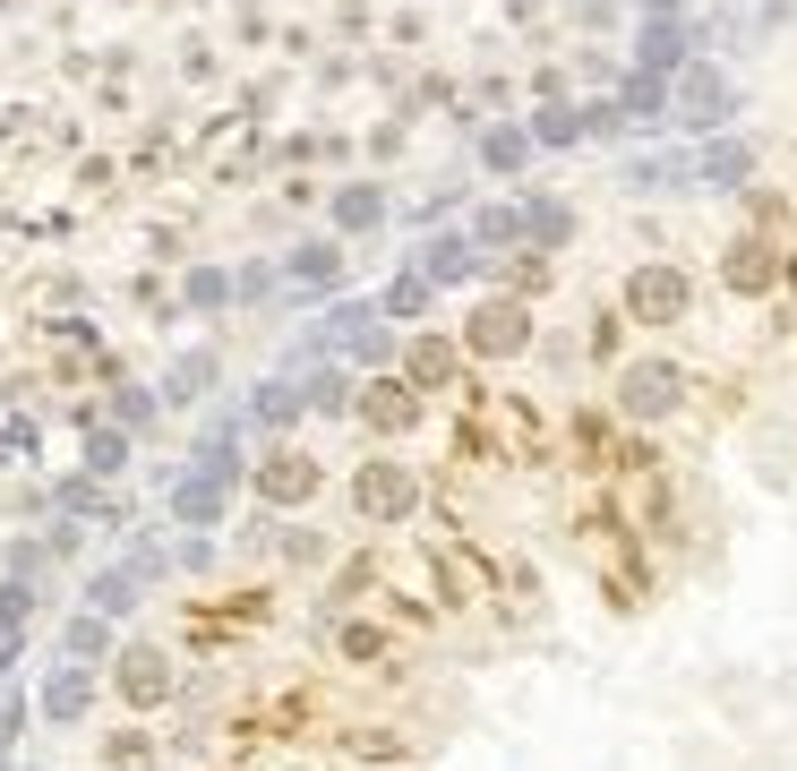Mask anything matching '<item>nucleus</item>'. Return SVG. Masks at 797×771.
I'll list each match as a JSON object with an SVG mask.
<instances>
[{"label":"nucleus","mask_w":797,"mask_h":771,"mask_svg":"<svg viewBox=\"0 0 797 771\" xmlns=\"http://www.w3.org/2000/svg\"><path fill=\"white\" fill-rule=\"evenodd\" d=\"M677 394H686V386H677V369H661V360H635V369L617 378V403H626L635 420H661V412H677Z\"/></svg>","instance_id":"1"},{"label":"nucleus","mask_w":797,"mask_h":771,"mask_svg":"<svg viewBox=\"0 0 797 771\" xmlns=\"http://www.w3.org/2000/svg\"><path fill=\"white\" fill-rule=\"evenodd\" d=\"M523 343H532V318H523V300H498V309H480V318H472V352L514 360Z\"/></svg>","instance_id":"2"},{"label":"nucleus","mask_w":797,"mask_h":771,"mask_svg":"<svg viewBox=\"0 0 797 771\" xmlns=\"http://www.w3.org/2000/svg\"><path fill=\"white\" fill-rule=\"evenodd\" d=\"M420 275H429V284H472L480 275V240L472 232H438V240L420 249Z\"/></svg>","instance_id":"3"},{"label":"nucleus","mask_w":797,"mask_h":771,"mask_svg":"<svg viewBox=\"0 0 797 771\" xmlns=\"http://www.w3.org/2000/svg\"><path fill=\"white\" fill-rule=\"evenodd\" d=\"M360 506L395 523V514H412V506H420V489H412V472H395V463H369V481H360Z\"/></svg>","instance_id":"4"},{"label":"nucleus","mask_w":797,"mask_h":771,"mask_svg":"<svg viewBox=\"0 0 797 771\" xmlns=\"http://www.w3.org/2000/svg\"><path fill=\"white\" fill-rule=\"evenodd\" d=\"M224 497H232V481H224V472H190V481L172 489V514H181V523H197V532H206V523H215V514H224Z\"/></svg>","instance_id":"5"},{"label":"nucleus","mask_w":797,"mask_h":771,"mask_svg":"<svg viewBox=\"0 0 797 771\" xmlns=\"http://www.w3.org/2000/svg\"><path fill=\"white\" fill-rule=\"evenodd\" d=\"M257 489H266L275 506H300V497L318 489V463H309V454H266V472H257Z\"/></svg>","instance_id":"6"},{"label":"nucleus","mask_w":797,"mask_h":771,"mask_svg":"<svg viewBox=\"0 0 797 771\" xmlns=\"http://www.w3.org/2000/svg\"><path fill=\"white\" fill-rule=\"evenodd\" d=\"M284 275H292L300 291H335V284H344V249H335V240H300Z\"/></svg>","instance_id":"7"},{"label":"nucleus","mask_w":797,"mask_h":771,"mask_svg":"<svg viewBox=\"0 0 797 771\" xmlns=\"http://www.w3.org/2000/svg\"><path fill=\"white\" fill-rule=\"evenodd\" d=\"M635 309L643 318H677V309H686V284H677L670 266H652V275L635 284Z\"/></svg>","instance_id":"8"},{"label":"nucleus","mask_w":797,"mask_h":771,"mask_svg":"<svg viewBox=\"0 0 797 771\" xmlns=\"http://www.w3.org/2000/svg\"><path fill=\"white\" fill-rule=\"evenodd\" d=\"M86 695H95V677H86L78 660H69V669L52 677V686H43V711H52V720H78V711H86Z\"/></svg>","instance_id":"9"},{"label":"nucleus","mask_w":797,"mask_h":771,"mask_svg":"<svg viewBox=\"0 0 797 771\" xmlns=\"http://www.w3.org/2000/svg\"><path fill=\"white\" fill-rule=\"evenodd\" d=\"M249 403H257V420H266V429H284V420H300V412H309V403H300V378H266V386L249 394Z\"/></svg>","instance_id":"10"},{"label":"nucleus","mask_w":797,"mask_h":771,"mask_svg":"<svg viewBox=\"0 0 797 771\" xmlns=\"http://www.w3.org/2000/svg\"><path fill=\"white\" fill-rule=\"evenodd\" d=\"M721 112H729V86H721V69H695V78H686V121H721Z\"/></svg>","instance_id":"11"},{"label":"nucleus","mask_w":797,"mask_h":771,"mask_svg":"<svg viewBox=\"0 0 797 771\" xmlns=\"http://www.w3.org/2000/svg\"><path fill=\"white\" fill-rule=\"evenodd\" d=\"M523 155H532L523 128H489V137H480V163H489V172H523Z\"/></svg>","instance_id":"12"},{"label":"nucleus","mask_w":797,"mask_h":771,"mask_svg":"<svg viewBox=\"0 0 797 771\" xmlns=\"http://www.w3.org/2000/svg\"><path fill=\"white\" fill-rule=\"evenodd\" d=\"M686 181H695V163H686V155H643L635 163V189H686Z\"/></svg>","instance_id":"13"},{"label":"nucleus","mask_w":797,"mask_h":771,"mask_svg":"<svg viewBox=\"0 0 797 771\" xmlns=\"http://www.w3.org/2000/svg\"><path fill=\"white\" fill-rule=\"evenodd\" d=\"M121 686L137 695V703H155V695H163V651H129V660H121Z\"/></svg>","instance_id":"14"},{"label":"nucleus","mask_w":797,"mask_h":771,"mask_svg":"<svg viewBox=\"0 0 797 771\" xmlns=\"http://www.w3.org/2000/svg\"><path fill=\"white\" fill-rule=\"evenodd\" d=\"M429 291H438L429 275H403V284L378 291V309H386V318H420V309H429Z\"/></svg>","instance_id":"15"},{"label":"nucleus","mask_w":797,"mask_h":771,"mask_svg":"<svg viewBox=\"0 0 797 771\" xmlns=\"http://www.w3.org/2000/svg\"><path fill=\"white\" fill-rule=\"evenodd\" d=\"M335 224H344V232L386 224V197H378V189H344V197H335Z\"/></svg>","instance_id":"16"},{"label":"nucleus","mask_w":797,"mask_h":771,"mask_svg":"<svg viewBox=\"0 0 797 771\" xmlns=\"http://www.w3.org/2000/svg\"><path fill=\"white\" fill-rule=\"evenodd\" d=\"M523 232H532L541 249H558V240H566V206H558V197H532V206H523Z\"/></svg>","instance_id":"17"},{"label":"nucleus","mask_w":797,"mask_h":771,"mask_svg":"<svg viewBox=\"0 0 797 771\" xmlns=\"http://www.w3.org/2000/svg\"><path fill=\"white\" fill-rule=\"evenodd\" d=\"M103 642H112V617H78V626H69V660L86 669V660H95Z\"/></svg>","instance_id":"18"},{"label":"nucleus","mask_w":797,"mask_h":771,"mask_svg":"<svg viewBox=\"0 0 797 771\" xmlns=\"http://www.w3.org/2000/svg\"><path fill=\"white\" fill-rule=\"evenodd\" d=\"M695 172H703V181H746V146L729 137V146H712V155H703Z\"/></svg>","instance_id":"19"},{"label":"nucleus","mask_w":797,"mask_h":771,"mask_svg":"<svg viewBox=\"0 0 797 771\" xmlns=\"http://www.w3.org/2000/svg\"><path fill=\"white\" fill-rule=\"evenodd\" d=\"M472 240H523V206H489L472 224Z\"/></svg>","instance_id":"20"},{"label":"nucleus","mask_w":797,"mask_h":771,"mask_svg":"<svg viewBox=\"0 0 797 771\" xmlns=\"http://www.w3.org/2000/svg\"><path fill=\"white\" fill-rule=\"evenodd\" d=\"M121 454H129V438L112 429V438H95V446H86V463H95V472H121Z\"/></svg>","instance_id":"21"},{"label":"nucleus","mask_w":797,"mask_h":771,"mask_svg":"<svg viewBox=\"0 0 797 771\" xmlns=\"http://www.w3.org/2000/svg\"><path fill=\"white\" fill-rule=\"evenodd\" d=\"M206 378H215V360H190V369H172V403H181V394H197Z\"/></svg>","instance_id":"22"},{"label":"nucleus","mask_w":797,"mask_h":771,"mask_svg":"<svg viewBox=\"0 0 797 771\" xmlns=\"http://www.w3.org/2000/svg\"><path fill=\"white\" fill-rule=\"evenodd\" d=\"M412 369H420V378H447V369H454V352H447V343H420V352H412Z\"/></svg>","instance_id":"23"},{"label":"nucleus","mask_w":797,"mask_h":771,"mask_svg":"<svg viewBox=\"0 0 797 771\" xmlns=\"http://www.w3.org/2000/svg\"><path fill=\"white\" fill-rule=\"evenodd\" d=\"M121 420H129V429H146V420H155V394H137V386H129V394H121Z\"/></svg>","instance_id":"24"}]
</instances>
